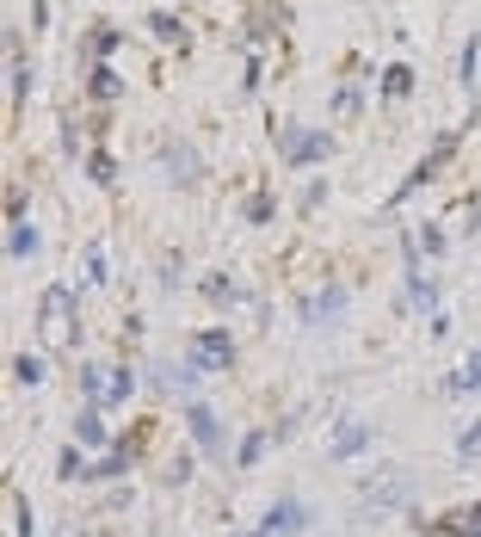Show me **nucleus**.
<instances>
[{
  "mask_svg": "<svg viewBox=\"0 0 481 537\" xmlns=\"http://www.w3.org/2000/svg\"><path fill=\"white\" fill-rule=\"evenodd\" d=\"M148 32H155V37H167V43H185V25H179L173 13H161V6L148 13Z\"/></svg>",
  "mask_w": 481,
  "mask_h": 537,
  "instance_id": "nucleus-10",
  "label": "nucleus"
},
{
  "mask_svg": "<svg viewBox=\"0 0 481 537\" xmlns=\"http://www.w3.org/2000/svg\"><path fill=\"white\" fill-rule=\"evenodd\" d=\"M87 285H105V253L99 248L87 253Z\"/></svg>",
  "mask_w": 481,
  "mask_h": 537,
  "instance_id": "nucleus-20",
  "label": "nucleus"
},
{
  "mask_svg": "<svg viewBox=\"0 0 481 537\" xmlns=\"http://www.w3.org/2000/svg\"><path fill=\"white\" fill-rule=\"evenodd\" d=\"M382 87H389V99H408V93H413V69H401V62L382 69Z\"/></svg>",
  "mask_w": 481,
  "mask_h": 537,
  "instance_id": "nucleus-12",
  "label": "nucleus"
},
{
  "mask_svg": "<svg viewBox=\"0 0 481 537\" xmlns=\"http://www.w3.org/2000/svg\"><path fill=\"white\" fill-rule=\"evenodd\" d=\"M408 290H413V309H432V303H439V290L426 285L420 272H408Z\"/></svg>",
  "mask_w": 481,
  "mask_h": 537,
  "instance_id": "nucleus-14",
  "label": "nucleus"
},
{
  "mask_svg": "<svg viewBox=\"0 0 481 537\" xmlns=\"http://www.w3.org/2000/svg\"><path fill=\"white\" fill-rule=\"evenodd\" d=\"M204 297L210 303H235V285L229 278H204Z\"/></svg>",
  "mask_w": 481,
  "mask_h": 537,
  "instance_id": "nucleus-15",
  "label": "nucleus"
},
{
  "mask_svg": "<svg viewBox=\"0 0 481 537\" xmlns=\"http://www.w3.org/2000/svg\"><path fill=\"white\" fill-rule=\"evenodd\" d=\"M74 432H80V445H105V420H99V408H87V414L74 420Z\"/></svg>",
  "mask_w": 481,
  "mask_h": 537,
  "instance_id": "nucleus-13",
  "label": "nucleus"
},
{
  "mask_svg": "<svg viewBox=\"0 0 481 537\" xmlns=\"http://www.w3.org/2000/svg\"><path fill=\"white\" fill-rule=\"evenodd\" d=\"M6 253H13V259H32V253H37V229H32V222H13V241H6Z\"/></svg>",
  "mask_w": 481,
  "mask_h": 537,
  "instance_id": "nucleus-9",
  "label": "nucleus"
},
{
  "mask_svg": "<svg viewBox=\"0 0 481 537\" xmlns=\"http://www.w3.org/2000/svg\"><path fill=\"white\" fill-rule=\"evenodd\" d=\"M259 451H266V432H247V445H240V464H259Z\"/></svg>",
  "mask_w": 481,
  "mask_h": 537,
  "instance_id": "nucleus-17",
  "label": "nucleus"
},
{
  "mask_svg": "<svg viewBox=\"0 0 481 537\" xmlns=\"http://www.w3.org/2000/svg\"><path fill=\"white\" fill-rule=\"evenodd\" d=\"M450 395H481V353L469 358V371H457V377H450Z\"/></svg>",
  "mask_w": 481,
  "mask_h": 537,
  "instance_id": "nucleus-11",
  "label": "nucleus"
},
{
  "mask_svg": "<svg viewBox=\"0 0 481 537\" xmlns=\"http://www.w3.org/2000/svg\"><path fill=\"white\" fill-rule=\"evenodd\" d=\"M13 371H19V383H43V364H37V358H19Z\"/></svg>",
  "mask_w": 481,
  "mask_h": 537,
  "instance_id": "nucleus-19",
  "label": "nucleus"
},
{
  "mask_svg": "<svg viewBox=\"0 0 481 537\" xmlns=\"http://www.w3.org/2000/svg\"><path fill=\"white\" fill-rule=\"evenodd\" d=\"M334 155V137L327 130H303V124H284V161H327Z\"/></svg>",
  "mask_w": 481,
  "mask_h": 537,
  "instance_id": "nucleus-2",
  "label": "nucleus"
},
{
  "mask_svg": "<svg viewBox=\"0 0 481 537\" xmlns=\"http://www.w3.org/2000/svg\"><path fill=\"white\" fill-rule=\"evenodd\" d=\"M192 432H198V451H204V457H216V451H222V420L210 414L204 401H192Z\"/></svg>",
  "mask_w": 481,
  "mask_h": 537,
  "instance_id": "nucleus-4",
  "label": "nucleus"
},
{
  "mask_svg": "<svg viewBox=\"0 0 481 537\" xmlns=\"http://www.w3.org/2000/svg\"><path fill=\"white\" fill-rule=\"evenodd\" d=\"M235 364V346H229V334L222 327H210L192 340V371H229Z\"/></svg>",
  "mask_w": 481,
  "mask_h": 537,
  "instance_id": "nucleus-3",
  "label": "nucleus"
},
{
  "mask_svg": "<svg viewBox=\"0 0 481 537\" xmlns=\"http://www.w3.org/2000/svg\"><path fill=\"white\" fill-rule=\"evenodd\" d=\"M371 445V427L364 420H340V432H334V457H358Z\"/></svg>",
  "mask_w": 481,
  "mask_h": 537,
  "instance_id": "nucleus-7",
  "label": "nucleus"
},
{
  "mask_svg": "<svg viewBox=\"0 0 481 537\" xmlns=\"http://www.w3.org/2000/svg\"><path fill=\"white\" fill-rule=\"evenodd\" d=\"M87 93H93V99L105 106V99H118V93H124V80H118L111 69H93V80H87Z\"/></svg>",
  "mask_w": 481,
  "mask_h": 537,
  "instance_id": "nucleus-8",
  "label": "nucleus"
},
{
  "mask_svg": "<svg viewBox=\"0 0 481 537\" xmlns=\"http://www.w3.org/2000/svg\"><path fill=\"white\" fill-rule=\"evenodd\" d=\"M340 309H345V290H321V297H303V303H297L303 322H334Z\"/></svg>",
  "mask_w": 481,
  "mask_h": 537,
  "instance_id": "nucleus-6",
  "label": "nucleus"
},
{
  "mask_svg": "<svg viewBox=\"0 0 481 537\" xmlns=\"http://www.w3.org/2000/svg\"><path fill=\"white\" fill-rule=\"evenodd\" d=\"M321 198H327V179H309V192H303V211H315Z\"/></svg>",
  "mask_w": 481,
  "mask_h": 537,
  "instance_id": "nucleus-21",
  "label": "nucleus"
},
{
  "mask_svg": "<svg viewBox=\"0 0 481 537\" xmlns=\"http://www.w3.org/2000/svg\"><path fill=\"white\" fill-rule=\"evenodd\" d=\"M476 451H481V420L463 432V438H457V457H476Z\"/></svg>",
  "mask_w": 481,
  "mask_h": 537,
  "instance_id": "nucleus-16",
  "label": "nucleus"
},
{
  "mask_svg": "<svg viewBox=\"0 0 481 537\" xmlns=\"http://www.w3.org/2000/svg\"><path fill=\"white\" fill-rule=\"evenodd\" d=\"M297 525H303V501H278L259 519V537H284V532H297Z\"/></svg>",
  "mask_w": 481,
  "mask_h": 537,
  "instance_id": "nucleus-5",
  "label": "nucleus"
},
{
  "mask_svg": "<svg viewBox=\"0 0 481 537\" xmlns=\"http://www.w3.org/2000/svg\"><path fill=\"white\" fill-rule=\"evenodd\" d=\"M118 43H124V37H118V25H111V32H105V25H99V32H93V50H99V56H111Z\"/></svg>",
  "mask_w": 481,
  "mask_h": 537,
  "instance_id": "nucleus-18",
  "label": "nucleus"
},
{
  "mask_svg": "<svg viewBox=\"0 0 481 537\" xmlns=\"http://www.w3.org/2000/svg\"><path fill=\"white\" fill-rule=\"evenodd\" d=\"M80 383H87V401H93V408H118V401H130V371H124V364H111V371H105V364H87Z\"/></svg>",
  "mask_w": 481,
  "mask_h": 537,
  "instance_id": "nucleus-1",
  "label": "nucleus"
}]
</instances>
